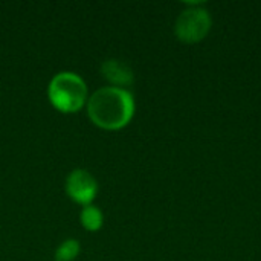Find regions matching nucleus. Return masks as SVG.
Masks as SVG:
<instances>
[{
  "label": "nucleus",
  "instance_id": "obj_1",
  "mask_svg": "<svg viewBox=\"0 0 261 261\" xmlns=\"http://www.w3.org/2000/svg\"><path fill=\"white\" fill-rule=\"evenodd\" d=\"M87 113L95 125L106 130H118L132 119L135 99L125 89L106 86L93 92L87 99Z\"/></svg>",
  "mask_w": 261,
  "mask_h": 261
},
{
  "label": "nucleus",
  "instance_id": "obj_2",
  "mask_svg": "<svg viewBox=\"0 0 261 261\" xmlns=\"http://www.w3.org/2000/svg\"><path fill=\"white\" fill-rule=\"evenodd\" d=\"M47 95L52 106L58 110L76 112L86 102L87 87L80 75L73 72H60L50 80Z\"/></svg>",
  "mask_w": 261,
  "mask_h": 261
},
{
  "label": "nucleus",
  "instance_id": "obj_3",
  "mask_svg": "<svg viewBox=\"0 0 261 261\" xmlns=\"http://www.w3.org/2000/svg\"><path fill=\"white\" fill-rule=\"evenodd\" d=\"M211 28L210 12L202 6H190L184 9L176 20V35L185 43L200 41Z\"/></svg>",
  "mask_w": 261,
  "mask_h": 261
},
{
  "label": "nucleus",
  "instance_id": "obj_4",
  "mask_svg": "<svg viewBox=\"0 0 261 261\" xmlns=\"http://www.w3.org/2000/svg\"><path fill=\"white\" fill-rule=\"evenodd\" d=\"M66 191L72 200L89 205L98 191V182L87 170L78 168L69 173L66 179Z\"/></svg>",
  "mask_w": 261,
  "mask_h": 261
},
{
  "label": "nucleus",
  "instance_id": "obj_5",
  "mask_svg": "<svg viewBox=\"0 0 261 261\" xmlns=\"http://www.w3.org/2000/svg\"><path fill=\"white\" fill-rule=\"evenodd\" d=\"M101 73L102 76L113 84V87L128 86L133 81V70L132 67L116 58H109L101 64Z\"/></svg>",
  "mask_w": 261,
  "mask_h": 261
},
{
  "label": "nucleus",
  "instance_id": "obj_6",
  "mask_svg": "<svg viewBox=\"0 0 261 261\" xmlns=\"http://www.w3.org/2000/svg\"><path fill=\"white\" fill-rule=\"evenodd\" d=\"M81 223L84 228H87L89 231H98L102 226V213L98 206L95 205H84V208L81 210L80 214Z\"/></svg>",
  "mask_w": 261,
  "mask_h": 261
},
{
  "label": "nucleus",
  "instance_id": "obj_7",
  "mask_svg": "<svg viewBox=\"0 0 261 261\" xmlns=\"http://www.w3.org/2000/svg\"><path fill=\"white\" fill-rule=\"evenodd\" d=\"M80 252V242L69 239L66 242H63L57 251H55V260L57 261H72Z\"/></svg>",
  "mask_w": 261,
  "mask_h": 261
}]
</instances>
